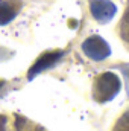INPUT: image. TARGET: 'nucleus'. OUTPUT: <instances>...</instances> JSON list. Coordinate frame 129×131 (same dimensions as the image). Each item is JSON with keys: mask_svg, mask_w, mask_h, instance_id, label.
I'll return each instance as SVG.
<instances>
[{"mask_svg": "<svg viewBox=\"0 0 129 131\" xmlns=\"http://www.w3.org/2000/svg\"><path fill=\"white\" fill-rule=\"evenodd\" d=\"M18 12V8H15L9 0H0V25L11 23Z\"/></svg>", "mask_w": 129, "mask_h": 131, "instance_id": "4", "label": "nucleus"}, {"mask_svg": "<svg viewBox=\"0 0 129 131\" xmlns=\"http://www.w3.org/2000/svg\"><path fill=\"white\" fill-rule=\"evenodd\" d=\"M0 131H5V119L0 117Z\"/></svg>", "mask_w": 129, "mask_h": 131, "instance_id": "6", "label": "nucleus"}, {"mask_svg": "<svg viewBox=\"0 0 129 131\" xmlns=\"http://www.w3.org/2000/svg\"><path fill=\"white\" fill-rule=\"evenodd\" d=\"M82 49L93 60H103L109 55V47L100 37H90L82 44Z\"/></svg>", "mask_w": 129, "mask_h": 131, "instance_id": "2", "label": "nucleus"}, {"mask_svg": "<svg viewBox=\"0 0 129 131\" xmlns=\"http://www.w3.org/2000/svg\"><path fill=\"white\" fill-rule=\"evenodd\" d=\"M62 57V52H52V53H46V55H43L35 64L29 69V73H28V78L29 79H32L35 78L40 72H43V70H46V69H49L50 66H53L59 58Z\"/></svg>", "mask_w": 129, "mask_h": 131, "instance_id": "3", "label": "nucleus"}, {"mask_svg": "<svg viewBox=\"0 0 129 131\" xmlns=\"http://www.w3.org/2000/svg\"><path fill=\"white\" fill-rule=\"evenodd\" d=\"M90 12L97 21L106 23L115 15L117 8L111 0H90Z\"/></svg>", "mask_w": 129, "mask_h": 131, "instance_id": "1", "label": "nucleus"}, {"mask_svg": "<svg viewBox=\"0 0 129 131\" xmlns=\"http://www.w3.org/2000/svg\"><path fill=\"white\" fill-rule=\"evenodd\" d=\"M3 84H5V82H3V81H0V89L3 87Z\"/></svg>", "mask_w": 129, "mask_h": 131, "instance_id": "7", "label": "nucleus"}, {"mask_svg": "<svg viewBox=\"0 0 129 131\" xmlns=\"http://www.w3.org/2000/svg\"><path fill=\"white\" fill-rule=\"evenodd\" d=\"M120 34H122V37H123L125 40H128L129 41V9L126 11L125 17H123V20H122V25H120Z\"/></svg>", "mask_w": 129, "mask_h": 131, "instance_id": "5", "label": "nucleus"}]
</instances>
